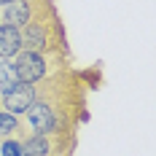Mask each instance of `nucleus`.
I'll return each instance as SVG.
<instances>
[{
	"label": "nucleus",
	"instance_id": "5",
	"mask_svg": "<svg viewBox=\"0 0 156 156\" xmlns=\"http://www.w3.org/2000/svg\"><path fill=\"white\" fill-rule=\"evenodd\" d=\"M35 8H38L35 0H11L8 5L0 8V22L3 24H11V27H24L32 19Z\"/></svg>",
	"mask_w": 156,
	"mask_h": 156
},
{
	"label": "nucleus",
	"instance_id": "9",
	"mask_svg": "<svg viewBox=\"0 0 156 156\" xmlns=\"http://www.w3.org/2000/svg\"><path fill=\"white\" fill-rule=\"evenodd\" d=\"M19 129H22V124H19V116L8 113V110H0V140H5V137L16 135Z\"/></svg>",
	"mask_w": 156,
	"mask_h": 156
},
{
	"label": "nucleus",
	"instance_id": "4",
	"mask_svg": "<svg viewBox=\"0 0 156 156\" xmlns=\"http://www.w3.org/2000/svg\"><path fill=\"white\" fill-rule=\"evenodd\" d=\"M32 102H35V83H22V81L8 94L0 97V108L14 113V116H24Z\"/></svg>",
	"mask_w": 156,
	"mask_h": 156
},
{
	"label": "nucleus",
	"instance_id": "6",
	"mask_svg": "<svg viewBox=\"0 0 156 156\" xmlns=\"http://www.w3.org/2000/svg\"><path fill=\"white\" fill-rule=\"evenodd\" d=\"M19 51H22V35H19V27L0 24V59H14Z\"/></svg>",
	"mask_w": 156,
	"mask_h": 156
},
{
	"label": "nucleus",
	"instance_id": "11",
	"mask_svg": "<svg viewBox=\"0 0 156 156\" xmlns=\"http://www.w3.org/2000/svg\"><path fill=\"white\" fill-rule=\"evenodd\" d=\"M8 3H11V0H0V8H3V5H8Z\"/></svg>",
	"mask_w": 156,
	"mask_h": 156
},
{
	"label": "nucleus",
	"instance_id": "3",
	"mask_svg": "<svg viewBox=\"0 0 156 156\" xmlns=\"http://www.w3.org/2000/svg\"><path fill=\"white\" fill-rule=\"evenodd\" d=\"M14 67H16V76L22 83H38V81H43L46 78V57L43 54H38V51H19L14 59Z\"/></svg>",
	"mask_w": 156,
	"mask_h": 156
},
{
	"label": "nucleus",
	"instance_id": "7",
	"mask_svg": "<svg viewBox=\"0 0 156 156\" xmlns=\"http://www.w3.org/2000/svg\"><path fill=\"white\" fill-rule=\"evenodd\" d=\"M54 135H32L27 140L22 143V151L24 156H48L54 154Z\"/></svg>",
	"mask_w": 156,
	"mask_h": 156
},
{
	"label": "nucleus",
	"instance_id": "1",
	"mask_svg": "<svg viewBox=\"0 0 156 156\" xmlns=\"http://www.w3.org/2000/svg\"><path fill=\"white\" fill-rule=\"evenodd\" d=\"M54 32H62V27L51 19V8L48 3L43 8H35L32 19L19 27V35H22V48L24 51H38V54H46L54 48Z\"/></svg>",
	"mask_w": 156,
	"mask_h": 156
},
{
	"label": "nucleus",
	"instance_id": "8",
	"mask_svg": "<svg viewBox=\"0 0 156 156\" xmlns=\"http://www.w3.org/2000/svg\"><path fill=\"white\" fill-rule=\"evenodd\" d=\"M19 83V76H16L14 59H0V97L8 94Z\"/></svg>",
	"mask_w": 156,
	"mask_h": 156
},
{
	"label": "nucleus",
	"instance_id": "2",
	"mask_svg": "<svg viewBox=\"0 0 156 156\" xmlns=\"http://www.w3.org/2000/svg\"><path fill=\"white\" fill-rule=\"evenodd\" d=\"M24 116H27V124L35 129V135H57V132H62V121H59L57 110L51 108L46 100L35 97V102L27 108Z\"/></svg>",
	"mask_w": 156,
	"mask_h": 156
},
{
	"label": "nucleus",
	"instance_id": "10",
	"mask_svg": "<svg viewBox=\"0 0 156 156\" xmlns=\"http://www.w3.org/2000/svg\"><path fill=\"white\" fill-rule=\"evenodd\" d=\"M0 156H24V151H22V143L11 140V137L0 140Z\"/></svg>",
	"mask_w": 156,
	"mask_h": 156
}]
</instances>
